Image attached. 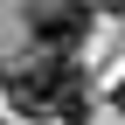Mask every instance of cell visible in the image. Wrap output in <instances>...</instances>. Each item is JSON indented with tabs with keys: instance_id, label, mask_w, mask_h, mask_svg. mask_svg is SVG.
Masks as SVG:
<instances>
[{
	"instance_id": "cell-4",
	"label": "cell",
	"mask_w": 125,
	"mask_h": 125,
	"mask_svg": "<svg viewBox=\"0 0 125 125\" xmlns=\"http://www.w3.org/2000/svg\"><path fill=\"white\" fill-rule=\"evenodd\" d=\"M118 104H125V83H118Z\"/></svg>"
},
{
	"instance_id": "cell-2",
	"label": "cell",
	"mask_w": 125,
	"mask_h": 125,
	"mask_svg": "<svg viewBox=\"0 0 125 125\" xmlns=\"http://www.w3.org/2000/svg\"><path fill=\"white\" fill-rule=\"evenodd\" d=\"M83 28H90V7H83V0H35V7H28V35H35L49 56L76 49Z\"/></svg>"
},
{
	"instance_id": "cell-3",
	"label": "cell",
	"mask_w": 125,
	"mask_h": 125,
	"mask_svg": "<svg viewBox=\"0 0 125 125\" xmlns=\"http://www.w3.org/2000/svg\"><path fill=\"white\" fill-rule=\"evenodd\" d=\"M90 7H104V14H125V0H90Z\"/></svg>"
},
{
	"instance_id": "cell-1",
	"label": "cell",
	"mask_w": 125,
	"mask_h": 125,
	"mask_svg": "<svg viewBox=\"0 0 125 125\" xmlns=\"http://www.w3.org/2000/svg\"><path fill=\"white\" fill-rule=\"evenodd\" d=\"M0 90H7L28 118H56L62 104L83 90V76H76V62L35 49V56H7V62H0Z\"/></svg>"
}]
</instances>
